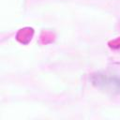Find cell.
<instances>
[{
  "mask_svg": "<svg viewBox=\"0 0 120 120\" xmlns=\"http://www.w3.org/2000/svg\"><path fill=\"white\" fill-rule=\"evenodd\" d=\"M91 81L97 87L107 89L111 92H120V78L109 76L104 73H96L91 76Z\"/></svg>",
  "mask_w": 120,
  "mask_h": 120,
  "instance_id": "1",
  "label": "cell"
}]
</instances>
